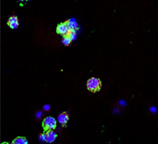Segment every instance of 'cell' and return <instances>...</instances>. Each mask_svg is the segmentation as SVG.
I'll return each mask as SVG.
<instances>
[{
  "label": "cell",
  "instance_id": "1",
  "mask_svg": "<svg viewBox=\"0 0 158 144\" xmlns=\"http://www.w3.org/2000/svg\"><path fill=\"white\" fill-rule=\"evenodd\" d=\"M102 86L101 81L97 78L92 77L89 79L86 82L88 90L91 93L99 92Z\"/></svg>",
  "mask_w": 158,
  "mask_h": 144
},
{
  "label": "cell",
  "instance_id": "6",
  "mask_svg": "<svg viewBox=\"0 0 158 144\" xmlns=\"http://www.w3.org/2000/svg\"><path fill=\"white\" fill-rule=\"evenodd\" d=\"M46 141L48 143H51L54 142L57 137V133L54 130L47 131L46 133Z\"/></svg>",
  "mask_w": 158,
  "mask_h": 144
},
{
  "label": "cell",
  "instance_id": "5",
  "mask_svg": "<svg viewBox=\"0 0 158 144\" xmlns=\"http://www.w3.org/2000/svg\"><path fill=\"white\" fill-rule=\"evenodd\" d=\"M69 119L68 112H65L59 115L58 117V122L62 126V127H65L67 123L68 120H69Z\"/></svg>",
  "mask_w": 158,
  "mask_h": 144
},
{
  "label": "cell",
  "instance_id": "13",
  "mask_svg": "<svg viewBox=\"0 0 158 144\" xmlns=\"http://www.w3.org/2000/svg\"><path fill=\"white\" fill-rule=\"evenodd\" d=\"M51 107L49 105H46L43 107V109L46 111H49Z\"/></svg>",
  "mask_w": 158,
  "mask_h": 144
},
{
  "label": "cell",
  "instance_id": "10",
  "mask_svg": "<svg viewBox=\"0 0 158 144\" xmlns=\"http://www.w3.org/2000/svg\"><path fill=\"white\" fill-rule=\"evenodd\" d=\"M76 36H77V35H76V31H72V32L71 33L69 36L73 41L76 39Z\"/></svg>",
  "mask_w": 158,
  "mask_h": 144
},
{
  "label": "cell",
  "instance_id": "11",
  "mask_svg": "<svg viewBox=\"0 0 158 144\" xmlns=\"http://www.w3.org/2000/svg\"><path fill=\"white\" fill-rule=\"evenodd\" d=\"M39 139L41 141H46V133H42V134H40L39 136Z\"/></svg>",
  "mask_w": 158,
  "mask_h": 144
},
{
  "label": "cell",
  "instance_id": "7",
  "mask_svg": "<svg viewBox=\"0 0 158 144\" xmlns=\"http://www.w3.org/2000/svg\"><path fill=\"white\" fill-rule=\"evenodd\" d=\"M67 22L68 25L70 28L71 30L72 31H76L79 29V24L76 22L74 19H67Z\"/></svg>",
  "mask_w": 158,
  "mask_h": 144
},
{
  "label": "cell",
  "instance_id": "2",
  "mask_svg": "<svg viewBox=\"0 0 158 144\" xmlns=\"http://www.w3.org/2000/svg\"><path fill=\"white\" fill-rule=\"evenodd\" d=\"M72 31L68 25L67 20L58 24L56 27V32L57 34L63 37L69 36Z\"/></svg>",
  "mask_w": 158,
  "mask_h": 144
},
{
  "label": "cell",
  "instance_id": "4",
  "mask_svg": "<svg viewBox=\"0 0 158 144\" xmlns=\"http://www.w3.org/2000/svg\"><path fill=\"white\" fill-rule=\"evenodd\" d=\"M7 25L11 29H17L19 26V20L17 16L13 15L10 17L7 22Z\"/></svg>",
  "mask_w": 158,
  "mask_h": 144
},
{
  "label": "cell",
  "instance_id": "12",
  "mask_svg": "<svg viewBox=\"0 0 158 144\" xmlns=\"http://www.w3.org/2000/svg\"><path fill=\"white\" fill-rule=\"evenodd\" d=\"M42 115L43 114L42 112H38L36 114V117L38 119H41L42 117Z\"/></svg>",
  "mask_w": 158,
  "mask_h": 144
},
{
  "label": "cell",
  "instance_id": "15",
  "mask_svg": "<svg viewBox=\"0 0 158 144\" xmlns=\"http://www.w3.org/2000/svg\"><path fill=\"white\" fill-rule=\"evenodd\" d=\"M8 144V143H2V144Z\"/></svg>",
  "mask_w": 158,
  "mask_h": 144
},
{
  "label": "cell",
  "instance_id": "14",
  "mask_svg": "<svg viewBox=\"0 0 158 144\" xmlns=\"http://www.w3.org/2000/svg\"><path fill=\"white\" fill-rule=\"evenodd\" d=\"M17 144L16 143H14V142H13V143H11V144Z\"/></svg>",
  "mask_w": 158,
  "mask_h": 144
},
{
  "label": "cell",
  "instance_id": "8",
  "mask_svg": "<svg viewBox=\"0 0 158 144\" xmlns=\"http://www.w3.org/2000/svg\"><path fill=\"white\" fill-rule=\"evenodd\" d=\"M61 41H62V43L63 44V45L66 47H68V46H70L73 42V40L69 36L63 37Z\"/></svg>",
  "mask_w": 158,
  "mask_h": 144
},
{
  "label": "cell",
  "instance_id": "9",
  "mask_svg": "<svg viewBox=\"0 0 158 144\" xmlns=\"http://www.w3.org/2000/svg\"><path fill=\"white\" fill-rule=\"evenodd\" d=\"M14 142L17 144H28L27 140L24 137H17L14 140Z\"/></svg>",
  "mask_w": 158,
  "mask_h": 144
},
{
  "label": "cell",
  "instance_id": "3",
  "mask_svg": "<svg viewBox=\"0 0 158 144\" xmlns=\"http://www.w3.org/2000/svg\"><path fill=\"white\" fill-rule=\"evenodd\" d=\"M56 120L52 117L45 118L43 122V126L46 131L54 130L56 127Z\"/></svg>",
  "mask_w": 158,
  "mask_h": 144
}]
</instances>
